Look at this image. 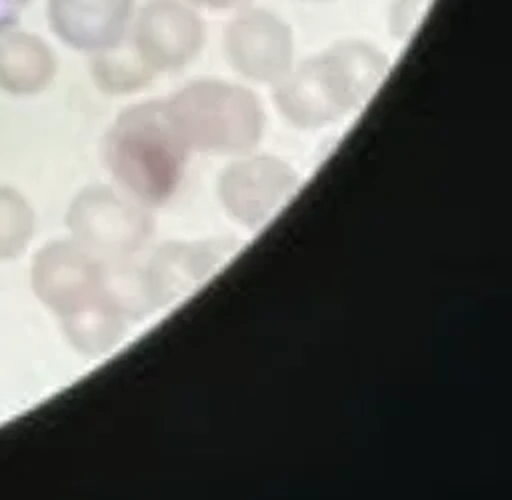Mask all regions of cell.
Instances as JSON below:
<instances>
[{
    "label": "cell",
    "instance_id": "cell-1",
    "mask_svg": "<svg viewBox=\"0 0 512 500\" xmlns=\"http://www.w3.org/2000/svg\"><path fill=\"white\" fill-rule=\"evenodd\" d=\"M388 56L366 40H340L274 84L280 114L298 128H322L360 108L388 74Z\"/></svg>",
    "mask_w": 512,
    "mask_h": 500
},
{
    "label": "cell",
    "instance_id": "cell-2",
    "mask_svg": "<svg viewBox=\"0 0 512 500\" xmlns=\"http://www.w3.org/2000/svg\"><path fill=\"white\" fill-rule=\"evenodd\" d=\"M188 152L164 100H150L120 112L102 144V158L112 178L146 208L162 206L174 196Z\"/></svg>",
    "mask_w": 512,
    "mask_h": 500
},
{
    "label": "cell",
    "instance_id": "cell-3",
    "mask_svg": "<svg viewBox=\"0 0 512 500\" xmlns=\"http://www.w3.org/2000/svg\"><path fill=\"white\" fill-rule=\"evenodd\" d=\"M164 106L188 150L248 154L264 132L266 116L258 96L232 82H188L170 94Z\"/></svg>",
    "mask_w": 512,
    "mask_h": 500
},
{
    "label": "cell",
    "instance_id": "cell-4",
    "mask_svg": "<svg viewBox=\"0 0 512 500\" xmlns=\"http://www.w3.org/2000/svg\"><path fill=\"white\" fill-rule=\"evenodd\" d=\"M70 238L102 260L128 258L154 230L144 204L108 186H86L68 204L64 216Z\"/></svg>",
    "mask_w": 512,
    "mask_h": 500
},
{
    "label": "cell",
    "instance_id": "cell-5",
    "mask_svg": "<svg viewBox=\"0 0 512 500\" xmlns=\"http://www.w3.org/2000/svg\"><path fill=\"white\" fill-rule=\"evenodd\" d=\"M222 42L228 64L256 84L274 86L294 64L292 28L266 8H238L224 28Z\"/></svg>",
    "mask_w": 512,
    "mask_h": 500
},
{
    "label": "cell",
    "instance_id": "cell-6",
    "mask_svg": "<svg viewBox=\"0 0 512 500\" xmlns=\"http://www.w3.org/2000/svg\"><path fill=\"white\" fill-rule=\"evenodd\" d=\"M204 38V20L186 0H146L134 10L128 30V40L156 74L188 66Z\"/></svg>",
    "mask_w": 512,
    "mask_h": 500
},
{
    "label": "cell",
    "instance_id": "cell-7",
    "mask_svg": "<svg viewBox=\"0 0 512 500\" xmlns=\"http://www.w3.org/2000/svg\"><path fill=\"white\" fill-rule=\"evenodd\" d=\"M298 188L296 170L276 156H246L218 178V198L228 216L248 230L266 224Z\"/></svg>",
    "mask_w": 512,
    "mask_h": 500
},
{
    "label": "cell",
    "instance_id": "cell-8",
    "mask_svg": "<svg viewBox=\"0 0 512 500\" xmlns=\"http://www.w3.org/2000/svg\"><path fill=\"white\" fill-rule=\"evenodd\" d=\"M102 272L104 260L76 240H52L32 258L30 288L60 318L100 294Z\"/></svg>",
    "mask_w": 512,
    "mask_h": 500
},
{
    "label": "cell",
    "instance_id": "cell-9",
    "mask_svg": "<svg viewBox=\"0 0 512 500\" xmlns=\"http://www.w3.org/2000/svg\"><path fill=\"white\" fill-rule=\"evenodd\" d=\"M236 250L230 238H204L162 244L144 266L156 308L194 292Z\"/></svg>",
    "mask_w": 512,
    "mask_h": 500
},
{
    "label": "cell",
    "instance_id": "cell-10",
    "mask_svg": "<svg viewBox=\"0 0 512 500\" xmlns=\"http://www.w3.org/2000/svg\"><path fill=\"white\" fill-rule=\"evenodd\" d=\"M134 10V0H46V22L62 44L94 54L128 36Z\"/></svg>",
    "mask_w": 512,
    "mask_h": 500
},
{
    "label": "cell",
    "instance_id": "cell-11",
    "mask_svg": "<svg viewBox=\"0 0 512 500\" xmlns=\"http://www.w3.org/2000/svg\"><path fill=\"white\" fill-rule=\"evenodd\" d=\"M58 74V56L38 34L0 26V92L16 98L42 94Z\"/></svg>",
    "mask_w": 512,
    "mask_h": 500
},
{
    "label": "cell",
    "instance_id": "cell-12",
    "mask_svg": "<svg viewBox=\"0 0 512 500\" xmlns=\"http://www.w3.org/2000/svg\"><path fill=\"white\" fill-rule=\"evenodd\" d=\"M60 328L66 342L86 358H98L110 352L126 334L128 320L102 294L60 316Z\"/></svg>",
    "mask_w": 512,
    "mask_h": 500
},
{
    "label": "cell",
    "instance_id": "cell-13",
    "mask_svg": "<svg viewBox=\"0 0 512 500\" xmlns=\"http://www.w3.org/2000/svg\"><path fill=\"white\" fill-rule=\"evenodd\" d=\"M90 76L100 92L124 96L146 88L156 78V72L126 36L124 40L90 54Z\"/></svg>",
    "mask_w": 512,
    "mask_h": 500
},
{
    "label": "cell",
    "instance_id": "cell-14",
    "mask_svg": "<svg viewBox=\"0 0 512 500\" xmlns=\"http://www.w3.org/2000/svg\"><path fill=\"white\" fill-rule=\"evenodd\" d=\"M102 294L124 314L128 322L146 318L156 310L144 266L128 258L104 260Z\"/></svg>",
    "mask_w": 512,
    "mask_h": 500
},
{
    "label": "cell",
    "instance_id": "cell-15",
    "mask_svg": "<svg viewBox=\"0 0 512 500\" xmlns=\"http://www.w3.org/2000/svg\"><path fill=\"white\" fill-rule=\"evenodd\" d=\"M36 212L14 186L0 184V262L16 260L34 240Z\"/></svg>",
    "mask_w": 512,
    "mask_h": 500
},
{
    "label": "cell",
    "instance_id": "cell-16",
    "mask_svg": "<svg viewBox=\"0 0 512 500\" xmlns=\"http://www.w3.org/2000/svg\"><path fill=\"white\" fill-rule=\"evenodd\" d=\"M430 0H392L388 8V28L398 40L410 36L418 28Z\"/></svg>",
    "mask_w": 512,
    "mask_h": 500
},
{
    "label": "cell",
    "instance_id": "cell-17",
    "mask_svg": "<svg viewBox=\"0 0 512 500\" xmlns=\"http://www.w3.org/2000/svg\"><path fill=\"white\" fill-rule=\"evenodd\" d=\"M194 8L202 10H212V12H222V10H238L248 6L252 0H186Z\"/></svg>",
    "mask_w": 512,
    "mask_h": 500
},
{
    "label": "cell",
    "instance_id": "cell-18",
    "mask_svg": "<svg viewBox=\"0 0 512 500\" xmlns=\"http://www.w3.org/2000/svg\"><path fill=\"white\" fill-rule=\"evenodd\" d=\"M308 2H324V0H308Z\"/></svg>",
    "mask_w": 512,
    "mask_h": 500
}]
</instances>
